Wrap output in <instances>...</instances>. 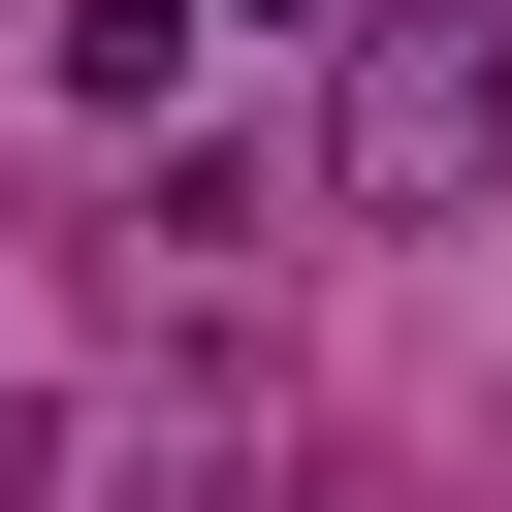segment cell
<instances>
[{
	"mask_svg": "<svg viewBox=\"0 0 512 512\" xmlns=\"http://www.w3.org/2000/svg\"><path fill=\"white\" fill-rule=\"evenodd\" d=\"M320 160H352V224L512 192V0H384V32H352V96H320Z\"/></svg>",
	"mask_w": 512,
	"mask_h": 512,
	"instance_id": "1",
	"label": "cell"
},
{
	"mask_svg": "<svg viewBox=\"0 0 512 512\" xmlns=\"http://www.w3.org/2000/svg\"><path fill=\"white\" fill-rule=\"evenodd\" d=\"M64 96H96V128H160V96H192V0H64Z\"/></svg>",
	"mask_w": 512,
	"mask_h": 512,
	"instance_id": "2",
	"label": "cell"
}]
</instances>
